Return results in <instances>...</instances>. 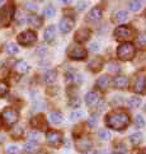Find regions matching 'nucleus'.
<instances>
[{"mask_svg": "<svg viewBox=\"0 0 146 154\" xmlns=\"http://www.w3.org/2000/svg\"><path fill=\"white\" fill-rule=\"evenodd\" d=\"M71 106L74 108H78L80 106V100H79V98H74V102H71Z\"/></svg>", "mask_w": 146, "mask_h": 154, "instance_id": "nucleus-39", "label": "nucleus"}, {"mask_svg": "<svg viewBox=\"0 0 146 154\" xmlns=\"http://www.w3.org/2000/svg\"><path fill=\"white\" fill-rule=\"evenodd\" d=\"M99 48H100V45L98 42H93V43H90V46H89V50L93 51V52L99 51Z\"/></svg>", "mask_w": 146, "mask_h": 154, "instance_id": "nucleus-35", "label": "nucleus"}, {"mask_svg": "<svg viewBox=\"0 0 146 154\" xmlns=\"http://www.w3.org/2000/svg\"><path fill=\"white\" fill-rule=\"evenodd\" d=\"M89 37H90V31L88 28H82L75 33V40H76L78 42H80V43L86 42L89 40Z\"/></svg>", "mask_w": 146, "mask_h": 154, "instance_id": "nucleus-9", "label": "nucleus"}, {"mask_svg": "<svg viewBox=\"0 0 146 154\" xmlns=\"http://www.w3.org/2000/svg\"><path fill=\"white\" fill-rule=\"evenodd\" d=\"M61 2H62L64 4H70V3L73 2V0H61Z\"/></svg>", "mask_w": 146, "mask_h": 154, "instance_id": "nucleus-43", "label": "nucleus"}, {"mask_svg": "<svg viewBox=\"0 0 146 154\" xmlns=\"http://www.w3.org/2000/svg\"><path fill=\"white\" fill-rule=\"evenodd\" d=\"M145 87H146V80L144 76H139L135 82V87H133V91L136 93H142L145 91Z\"/></svg>", "mask_w": 146, "mask_h": 154, "instance_id": "nucleus-13", "label": "nucleus"}, {"mask_svg": "<svg viewBox=\"0 0 146 154\" xmlns=\"http://www.w3.org/2000/svg\"><path fill=\"white\" fill-rule=\"evenodd\" d=\"M99 135L103 140H109L111 139V133L108 130H100L99 131Z\"/></svg>", "mask_w": 146, "mask_h": 154, "instance_id": "nucleus-34", "label": "nucleus"}, {"mask_svg": "<svg viewBox=\"0 0 146 154\" xmlns=\"http://www.w3.org/2000/svg\"><path fill=\"white\" fill-rule=\"evenodd\" d=\"M78 146H79V149L88 150L90 146V141L89 140H80V141H78Z\"/></svg>", "mask_w": 146, "mask_h": 154, "instance_id": "nucleus-30", "label": "nucleus"}, {"mask_svg": "<svg viewBox=\"0 0 146 154\" xmlns=\"http://www.w3.org/2000/svg\"><path fill=\"white\" fill-rule=\"evenodd\" d=\"M46 139L51 145L56 146V145H58L61 143L62 136H61L60 133H57V131H48V133L46 134Z\"/></svg>", "mask_w": 146, "mask_h": 154, "instance_id": "nucleus-7", "label": "nucleus"}, {"mask_svg": "<svg viewBox=\"0 0 146 154\" xmlns=\"http://www.w3.org/2000/svg\"><path fill=\"white\" fill-rule=\"evenodd\" d=\"M135 54H136V48H135V46L131 42L122 43V45H120L117 48V56L121 60H123V61L131 60L135 56Z\"/></svg>", "mask_w": 146, "mask_h": 154, "instance_id": "nucleus-2", "label": "nucleus"}, {"mask_svg": "<svg viewBox=\"0 0 146 154\" xmlns=\"http://www.w3.org/2000/svg\"><path fill=\"white\" fill-rule=\"evenodd\" d=\"M117 153H120V154H126L127 153V149L125 146H120V148H117Z\"/></svg>", "mask_w": 146, "mask_h": 154, "instance_id": "nucleus-40", "label": "nucleus"}, {"mask_svg": "<svg viewBox=\"0 0 146 154\" xmlns=\"http://www.w3.org/2000/svg\"><path fill=\"white\" fill-rule=\"evenodd\" d=\"M113 85L117 89H125V88L128 85V79L123 75H117L115 79H113Z\"/></svg>", "mask_w": 146, "mask_h": 154, "instance_id": "nucleus-10", "label": "nucleus"}, {"mask_svg": "<svg viewBox=\"0 0 146 154\" xmlns=\"http://www.w3.org/2000/svg\"><path fill=\"white\" fill-rule=\"evenodd\" d=\"M142 7V3L140 2V0H131L128 4V8L130 10H132V12H139L140 9Z\"/></svg>", "mask_w": 146, "mask_h": 154, "instance_id": "nucleus-22", "label": "nucleus"}, {"mask_svg": "<svg viewBox=\"0 0 146 154\" xmlns=\"http://www.w3.org/2000/svg\"><path fill=\"white\" fill-rule=\"evenodd\" d=\"M131 36V29L128 28L127 26H121V27H117L115 29V37L117 40H126Z\"/></svg>", "mask_w": 146, "mask_h": 154, "instance_id": "nucleus-6", "label": "nucleus"}, {"mask_svg": "<svg viewBox=\"0 0 146 154\" xmlns=\"http://www.w3.org/2000/svg\"><path fill=\"white\" fill-rule=\"evenodd\" d=\"M106 124L113 130H123L130 124V116L126 112H113L107 116Z\"/></svg>", "mask_w": 146, "mask_h": 154, "instance_id": "nucleus-1", "label": "nucleus"}, {"mask_svg": "<svg viewBox=\"0 0 146 154\" xmlns=\"http://www.w3.org/2000/svg\"><path fill=\"white\" fill-rule=\"evenodd\" d=\"M73 27H74V20L71 18H62L61 22H60V24H58V29H60L62 33H67V32H70L73 29Z\"/></svg>", "mask_w": 146, "mask_h": 154, "instance_id": "nucleus-8", "label": "nucleus"}, {"mask_svg": "<svg viewBox=\"0 0 146 154\" xmlns=\"http://www.w3.org/2000/svg\"><path fill=\"white\" fill-rule=\"evenodd\" d=\"M135 125H136L139 129H141V128H144V126H145V121H144L141 115H137V116H136V120H135Z\"/></svg>", "mask_w": 146, "mask_h": 154, "instance_id": "nucleus-32", "label": "nucleus"}, {"mask_svg": "<svg viewBox=\"0 0 146 154\" xmlns=\"http://www.w3.org/2000/svg\"><path fill=\"white\" fill-rule=\"evenodd\" d=\"M28 139L32 143H37V141H40V139H41V134L37 133V131H32V133L28 134Z\"/></svg>", "mask_w": 146, "mask_h": 154, "instance_id": "nucleus-26", "label": "nucleus"}, {"mask_svg": "<svg viewBox=\"0 0 146 154\" xmlns=\"http://www.w3.org/2000/svg\"><path fill=\"white\" fill-rule=\"evenodd\" d=\"M102 17H103V10H102L99 7H95L93 8L89 12L88 14V19L91 20V22H97V20H99Z\"/></svg>", "mask_w": 146, "mask_h": 154, "instance_id": "nucleus-12", "label": "nucleus"}, {"mask_svg": "<svg viewBox=\"0 0 146 154\" xmlns=\"http://www.w3.org/2000/svg\"><path fill=\"white\" fill-rule=\"evenodd\" d=\"M97 87L102 91H106L108 87H109V76L108 75H103L97 80Z\"/></svg>", "mask_w": 146, "mask_h": 154, "instance_id": "nucleus-14", "label": "nucleus"}, {"mask_svg": "<svg viewBox=\"0 0 146 154\" xmlns=\"http://www.w3.org/2000/svg\"><path fill=\"white\" fill-rule=\"evenodd\" d=\"M8 89H9L8 84L5 83V82L0 80V98H3L5 94H7V93H8Z\"/></svg>", "mask_w": 146, "mask_h": 154, "instance_id": "nucleus-27", "label": "nucleus"}, {"mask_svg": "<svg viewBox=\"0 0 146 154\" xmlns=\"http://www.w3.org/2000/svg\"><path fill=\"white\" fill-rule=\"evenodd\" d=\"M145 15H146V12H145Z\"/></svg>", "mask_w": 146, "mask_h": 154, "instance_id": "nucleus-47", "label": "nucleus"}, {"mask_svg": "<svg viewBox=\"0 0 146 154\" xmlns=\"http://www.w3.org/2000/svg\"><path fill=\"white\" fill-rule=\"evenodd\" d=\"M140 154H146V150H144V152H141V153H140Z\"/></svg>", "mask_w": 146, "mask_h": 154, "instance_id": "nucleus-45", "label": "nucleus"}, {"mask_svg": "<svg viewBox=\"0 0 146 154\" xmlns=\"http://www.w3.org/2000/svg\"><path fill=\"white\" fill-rule=\"evenodd\" d=\"M28 23L32 27H36V28H40L42 26V18L38 15H29L28 17Z\"/></svg>", "mask_w": 146, "mask_h": 154, "instance_id": "nucleus-18", "label": "nucleus"}, {"mask_svg": "<svg viewBox=\"0 0 146 154\" xmlns=\"http://www.w3.org/2000/svg\"><path fill=\"white\" fill-rule=\"evenodd\" d=\"M128 19V13L126 10H120L117 14H116V20L118 23H122V22H126Z\"/></svg>", "mask_w": 146, "mask_h": 154, "instance_id": "nucleus-24", "label": "nucleus"}, {"mask_svg": "<svg viewBox=\"0 0 146 154\" xmlns=\"http://www.w3.org/2000/svg\"><path fill=\"white\" fill-rule=\"evenodd\" d=\"M7 51L9 55H15L18 52V47L15 43H8V46H7Z\"/></svg>", "mask_w": 146, "mask_h": 154, "instance_id": "nucleus-28", "label": "nucleus"}, {"mask_svg": "<svg viewBox=\"0 0 146 154\" xmlns=\"http://www.w3.org/2000/svg\"><path fill=\"white\" fill-rule=\"evenodd\" d=\"M137 43L140 46H145L146 45V37L142 35V36H140L139 38H137Z\"/></svg>", "mask_w": 146, "mask_h": 154, "instance_id": "nucleus-36", "label": "nucleus"}, {"mask_svg": "<svg viewBox=\"0 0 146 154\" xmlns=\"http://www.w3.org/2000/svg\"><path fill=\"white\" fill-rule=\"evenodd\" d=\"M145 111H146V104H145Z\"/></svg>", "mask_w": 146, "mask_h": 154, "instance_id": "nucleus-46", "label": "nucleus"}, {"mask_svg": "<svg viewBox=\"0 0 146 154\" xmlns=\"http://www.w3.org/2000/svg\"><path fill=\"white\" fill-rule=\"evenodd\" d=\"M17 40H18V43L22 45V46H31V45H33V43L36 42L37 35H36V32L27 29V31H23L22 33L18 35Z\"/></svg>", "mask_w": 146, "mask_h": 154, "instance_id": "nucleus-3", "label": "nucleus"}, {"mask_svg": "<svg viewBox=\"0 0 146 154\" xmlns=\"http://www.w3.org/2000/svg\"><path fill=\"white\" fill-rule=\"evenodd\" d=\"M7 154H19V149L17 145H9L7 148Z\"/></svg>", "mask_w": 146, "mask_h": 154, "instance_id": "nucleus-33", "label": "nucleus"}, {"mask_svg": "<svg viewBox=\"0 0 146 154\" xmlns=\"http://www.w3.org/2000/svg\"><path fill=\"white\" fill-rule=\"evenodd\" d=\"M127 104L130 108H137V107H140V104H141V100H140L139 97H131L128 100Z\"/></svg>", "mask_w": 146, "mask_h": 154, "instance_id": "nucleus-23", "label": "nucleus"}, {"mask_svg": "<svg viewBox=\"0 0 146 154\" xmlns=\"http://www.w3.org/2000/svg\"><path fill=\"white\" fill-rule=\"evenodd\" d=\"M57 78V73L55 70H48L45 73V75H43V80L46 82V83H53V82L56 80Z\"/></svg>", "mask_w": 146, "mask_h": 154, "instance_id": "nucleus-17", "label": "nucleus"}, {"mask_svg": "<svg viewBox=\"0 0 146 154\" xmlns=\"http://www.w3.org/2000/svg\"><path fill=\"white\" fill-rule=\"evenodd\" d=\"M84 116V112H82V111H74L71 115H70V120L71 121H76V120H79L80 117H83Z\"/></svg>", "mask_w": 146, "mask_h": 154, "instance_id": "nucleus-31", "label": "nucleus"}, {"mask_svg": "<svg viewBox=\"0 0 146 154\" xmlns=\"http://www.w3.org/2000/svg\"><path fill=\"white\" fill-rule=\"evenodd\" d=\"M50 121L52 124H55V125H60L62 124V121H64V116H62V113L61 112H51L50 113Z\"/></svg>", "mask_w": 146, "mask_h": 154, "instance_id": "nucleus-16", "label": "nucleus"}, {"mask_svg": "<svg viewBox=\"0 0 146 154\" xmlns=\"http://www.w3.org/2000/svg\"><path fill=\"white\" fill-rule=\"evenodd\" d=\"M1 117H3V121L5 122V125L13 126V125L18 121L19 113H18V111H15L14 108L7 107V108H5L4 111H3V113H1Z\"/></svg>", "mask_w": 146, "mask_h": 154, "instance_id": "nucleus-4", "label": "nucleus"}, {"mask_svg": "<svg viewBox=\"0 0 146 154\" xmlns=\"http://www.w3.org/2000/svg\"><path fill=\"white\" fill-rule=\"evenodd\" d=\"M27 9H28V10H33V12H36V10L38 9V7H37L36 4H33V3H28V4H27Z\"/></svg>", "mask_w": 146, "mask_h": 154, "instance_id": "nucleus-38", "label": "nucleus"}, {"mask_svg": "<svg viewBox=\"0 0 146 154\" xmlns=\"http://www.w3.org/2000/svg\"><path fill=\"white\" fill-rule=\"evenodd\" d=\"M55 13H56V10L53 7H47L45 10H43V14H45L47 18H52L53 15H55Z\"/></svg>", "mask_w": 146, "mask_h": 154, "instance_id": "nucleus-29", "label": "nucleus"}, {"mask_svg": "<svg viewBox=\"0 0 146 154\" xmlns=\"http://www.w3.org/2000/svg\"><path fill=\"white\" fill-rule=\"evenodd\" d=\"M55 37H56V28L53 26H50L45 31V41L51 42V41L55 40Z\"/></svg>", "mask_w": 146, "mask_h": 154, "instance_id": "nucleus-15", "label": "nucleus"}, {"mask_svg": "<svg viewBox=\"0 0 146 154\" xmlns=\"http://www.w3.org/2000/svg\"><path fill=\"white\" fill-rule=\"evenodd\" d=\"M142 134L141 133H135V134H132L131 136H130V141L132 143V144H135V145H139V144H141L142 143Z\"/></svg>", "mask_w": 146, "mask_h": 154, "instance_id": "nucleus-21", "label": "nucleus"}, {"mask_svg": "<svg viewBox=\"0 0 146 154\" xmlns=\"http://www.w3.org/2000/svg\"><path fill=\"white\" fill-rule=\"evenodd\" d=\"M3 4H4V0H0V8L3 7Z\"/></svg>", "mask_w": 146, "mask_h": 154, "instance_id": "nucleus-44", "label": "nucleus"}, {"mask_svg": "<svg viewBox=\"0 0 146 154\" xmlns=\"http://www.w3.org/2000/svg\"><path fill=\"white\" fill-rule=\"evenodd\" d=\"M99 100H100V97L98 96V93H95V92H88L85 94V103L90 107L95 106V104L99 102Z\"/></svg>", "mask_w": 146, "mask_h": 154, "instance_id": "nucleus-11", "label": "nucleus"}, {"mask_svg": "<svg viewBox=\"0 0 146 154\" xmlns=\"http://www.w3.org/2000/svg\"><path fill=\"white\" fill-rule=\"evenodd\" d=\"M97 121H98V119H97V116H91V117L89 119V121H88V125H89V126H95Z\"/></svg>", "mask_w": 146, "mask_h": 154, "instance_id": "nucleus-37", "label": "nucleus"}, {"mask_svg": "<svg viewBox=\"0 0 146 154\" xmlns=\"http://www.w3.org/2000/svg\"><path fill=\"white\" fill-rule=\"evenodd\" d=\"M78 7H79V9H84L85 8V3H79Z\"/></svg>", "mask_w": 146, "mask_h": 154, "instance_id": "nucleus-42", "label": "nucleus"}, {"mask_svg": "<svg viewBox=\"0 0 146 154\" xmlns=\"http://www.w3.org/2000/svg\"><path fill=\"white\" fill-rule=\"evenodd\" d=\"M15 69H17L18 73L24 74V73H27V71L29 70V65L27 64L25 61H18L17 65H15Z\"/></svg>", "mask_w": 146, "mask_h": 154, "instance_id": "nucleus-20", "label": "nucleus"}, {"mask_svg": "<svg viewBox=\"0 0 146 154\" xmlns=\"http://www.w3.org/2000/svg\"><path fill=\"white\" fill-rule=\"evenodd\" d=\"M69 56L73 60H83L86 57V50L82 46H71L69 51Z\"/></svg>", "mask_w": 146, "mask_h": 154, "instance_id": "nucleus-5", "label": "nucleus"}, {"mask_svg": "<svg viewBox=\"0 0 146 154\" xmlns=\"http://www.w3.org/2000/svg\"><path fill=\"white\" fill-rule=\"evenodd\" d=\"M37 149H38V146H37V143H32V141H28L27 144L24 145V150L27 153H34L37 152Z\"/></svg>", "mask_w": 146, "mask_h": 154, "instance_id": "nucleus-25", "label": "nucleus"}, {"mask_svg": "<svg viewBox=\"0 0 146 154\" xmlns=\"http://www.w3.org/2000/svg\"><path fill=\"white\" fill-rule=\"evenodd\" d=\"M82 154H97V152H95V150H90V149H88V150L83 152Z\"/></svg>", "mask_w": 146, "mask_h": 154, "instance_id": "nucleus-41", "label": "nucleus"}, {"mask_svg": "<svg viewBox=\"0 0 146 154\" xmlns=\"http://www.w3.org/2000/svg\"><path fill=\"white\" fill-rule=\"evenodd\" d=\"M31 124H32V126L33 128H45L46 126V122H45V119H43L42 116H36V117H33L32 119V121H31Z\"/></svg>", "mask_w": 146, "mask_h": 154, "instance_id": "nucleus-19", "label": "nucleus"}]
</instances>
